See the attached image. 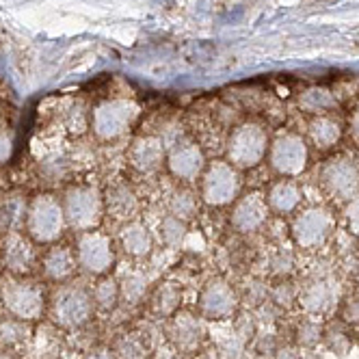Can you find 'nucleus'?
Instances as JSON below:
<instances>
[{
  "label": "nucleus",
  "mask_w": 359,
  "mask_h": 359,
  "mask_svg": "<svg viewBox=\"0 0 359 359\" xmlns=\"http://www.w3.org/2000/svg\"><path fill=\"white\" fill-rule=\"evenodd\" d=\"M65 221L81 232H91L104 215V197L93 184H72L63 195Z\"/></svg>",
  "instance_id": "1"
},
{
  "label": "nucleus",
  "mask_w": 359,
  "mask_h": 359,
  "mask_svg": "<svg viewBox=\"0 0 359 359\" xmlns=\"http://www.w3.org/2000/svg\"><path fill=\"white\" fill-rule=\"evenodd\" d=\"M89 359H113V357H111L109 353H104V351H97V353H93Z\"/></svg>",
  "instance_id": "32"
},
{
  "label": "nucleus",
  "mask_w": 359,
  "mask_h": 359,
  "mask_svg": "<svg viewBox=\"0 0 359 359\" xmlns=\"http://www.w3.org/2000/svg\"><path fill=\"white\" fill-rule=\"evenodd\" d=\"M266 219V203L262 199V195L251 193L245 195L232 212V223L241 232H249V229H255L262 221Z\"/></svg>",
  "instance_id": "14"
},
{
  "label": "nucleus",
  "mask_w": 359,
  "mask_h": 359,
  "mask_svg": "<svg viewBox=\"0 0 359 359\" xmlns=\"http://www.w3.org/2000/svg\"><path fill=\"white\" fill-rule=\"evenodd\" d=\"M199 195L191 189H177L173 195H171V201H169V210L173 217L182 219L184 223L189 219H193L197 215V208H199Z\"/></svg>",
  "instance_id": "22"
},
{
  "label": "nucleus",
  "mask_w": 359,
  "mask_h": 359,
  "mask_svg": "<svg viewBox=\"0 0 359 359\" xmlns=\"http://www.w3.org/2000/svg\"><path fill=\"white\" fill-rule=\"evenodd\" d=\"M173 336L177 340V346L191 348V346H195L199 342L201 327L191 316H177L175 323H173Z\"/></svg>",
  "instance_id": "24"
},
{
  "label": "nucleus",
  "mask_w": 359,
  "mask_h": 359,
  "mask_svg": "<svg viewBox=\"0 0 359 359\" xmlns=\"http://www.w3.org/2000/svg\"><path fill=\"white\" fill-rule=\"evenodd\" d=\"M104 208L115 217V219H133L139 210V199L137 195L133 193V189L123 184V182H117L113 184L107 195H104Z\"/></svg>",
  "instance_id": "15"
},
{
  "label": "nucleus",
  "mask_w": 359,
  "mask_h": 359,
  "mask_svg": "<svg viewBox=\"0 0 359 359\" xmlns=\"http://www.w3.org/2000/svg\"><path fill=\"white\" fill-rule=\"evenodd\" d=\"M115 260L113 245L107 234L85 232L79 241V262L89 273H104Z\"/></svg>",
  "instance_id": "8"
},
{
  "label": "nucleus",
  "mask_w": 359,
  "mask_h": 359,
  "mask_svg": "<svg viewBox=\"0 0 359 359\" xmlns=\"http://www.w3.org/2000/svg\"><path fill=\"white\" fill-rule=\"evenodd\" d=\"M201 310L206 312L208 316H223L232 310V294L229 290L221 284H212L206 288L201 297Z\"/></svg>",
  "instance_id": "20"
},
{
  "label": "nucleus",
  "mask_w": 359,
  "mask_h": 359,
  "mask_svg": "<svg viewBox=\"0 0 359 359\" xmlns=\"http://www.w3.org/2000/svg\"><path fill=\"white\" fill-rule=\"evenodd\" d=\"M175 305H177V292L171 290V288L161 290V294L156 297V310L163 312V314H169V312L175 310Z\"/></svg>",
  "instance_id": "30"
},
{
  "label": "nucleus",
  "mask_w": 359,
  "mask_h": 359,
  "mask_svg": "<svg viewBox=\"0 0 359 359\" xmlns=\"http://www.w3.org/2000/svg\"><path fill=\"white\" fill-rule=\"evenodd\" d=\"M117 294H119V290H117V284L113 279H102L100 284L95 286V292H93L95 301L102 307H113L115 301H117Z\"/></svg>",
  "instance_id": "27"
},
{
  "label": "nucleus",
  "mask_w": 359,
  "mask_h": 359,
  "mask_svg": "<svg viewBox=\"0 0 359 359\" xmlns=\"http://www.w3.org/2000/svg\"><path fill=\"white\" fill-rule=\"evenodd\" d=\"M325 184L338 197H353L359 189V169L351 161H333L325 169Z\"/></svg>",
  "instance_id": "12"
},
{
  "label": "nucleus",
  "mask_w": 359,
  "mask_h": 359,
  "mask_svg": "<svg viewBox=\"0 0 359 359\" xmlns=\"http://www.w3.org/2000/svg\"><path fill=\"white\" fill-rule=\"evenodd\" d=\"M161 234L167 245H177L187 234V223L182 219H177L173 215H167L161 223Z\"/></svg>",
  "instance_id": "25"
},
{
  "label": "nucleus",
  "mask_w": 359,
  "mask_h": 359,
  "mask_svg": "<svg viewBox=\"0 0 359 359\" xmlns=\"http://www.w3.org/2000/svg\"><path fill=\"white\" fill-rule=\"evenodd\" d=\"M55 320L63 327H79L91 316V299L81 288H63L53 305Z\"/></svg>",
  "instance_id": "9"
},
{
  "label": "nucleus",
  "mask_w": 359,
  "mask_h": 359,
  "mask_svg": "<svg viewBox=\"0 0 359 359\" xmlns=\"http://www.w3.org/2000/svg\"><path fill=\"white\" fill-rule=\"evenodd\" d=\"M76 269V258L67 247H53L43 258V271L50 279L63 281Z\"/></svg>",
  "instance_id": "17"
},
{
  "label": "nucleus",
  "mask_w": 359,
  "mask_h": 359,
  "mask_svg": "<svg viewBox=\"0 0 359 359\" xmlns=\"http://www.w3.org/2000/svg\"><path fill=\"white\" fill-rule=\"evenodd\" d=\"M299 199H301L299 187L288 182V180H284V182H277L269 193V201H271L273 210H277V212H290L299 203Z\"/></svg>",
  "instance_id": "21"
},
{
  "label": "nucleus",
  "mask_w": 359,
  "mask_h": 359,
  "mask_svg": "<svg viewBox=\"0 0 359 359\" xmlns=\"http://www.w3.org/2000/svg\"><path fill=\"white\" fill-rule=\"evenodd\" d=\"M27 199L20 193H11L0 203V229L3 232H15V229L27 221Z\"/></svg>",
  "instance_id": "16"
},
{
  "label": "nucleus",
  "mask_w": 359,
  "mask_h": 359,
  "mask_svg": "<svg viewBox=\"0 0 359 359\" xmlns=\"http://www.w3.org/2000/svg\"><path fill=\"white\" fill-rule=\"evenodd\" d=\"M271 163L279 173H286V175L301 173L307 163V147L303 139L294 135L279 137L271 149Z\"/></svg>",
  "instance_id": "11"
},
{
  "label": "nucleus",
  "mask_w": 359,
  "mask_h": 359,
  "mask_svg": "<svg viewBox=\"0 0 359 359\" xmlns=\"http://www.w3.org/2000/svg\"><path fill=\"white\" fill-rule=\"evenodd\" d=\"M123 249L133 255H145L151 249V234L141 221H130L121 232Z\"/></svg>",
  "instance_id": "18"
},
{
  "label": "nucleus",
  "mask_w": 359,
  "mask_h": 359,
  "mask_svg": "<svg viewBox=\"0 0 359 359\" xmlns=\"http://www.w3.org/2000/svg\"><path fill=\"white\" fill-rule=\"evenodd\" d=\"M351 130H353V135H355V137H359V109H357V111H355V115H353Z\"/></svg>",
  "instance_id": "31"
},
{
  "label": "nucleus",
  "mask_w": 359,
  "mask_h": 359,
  "mask_svg": "<svg viewBox=\"0 0 359 359\" xmlns=\"http://www.w3.org/2000/svg\"><path fill=\"white\" fill-rule=\"evenodd\" d=\"M89 126H91V113L83 104H76L74 109H69V115H67V128H69V133L83 135Z\"/></svg>",
  "instance_id": "26"
},
{
  "label": "nucleus",
  "mask_w": 359,
  "mask_h": 359,
  "mask_svg": "<svg viewBox=\"0 0 359 359\" xmlns=\"http://www.w3.org/2000/svg\"><path fill=\"white\" fill-rule=\"evenodd\" d=\"M5 266L13 273H29L35 264V249L31 245V241L24 238L18 229L15 232H9L5 238Z\"/></svg>",
  "instance_id": "13"
},
{
  "label": "nucleus",
  "mask_w": 359,
  "mask_h": 359,
  "mask_svg": "<svg viewBox=\"0 0 359 359\" xmlns=\"http://www.w3.org/2000/svg\"><path fill=\"white\" fill-rule=\"evenodd\" d=\"M63 201L53 193H41L33 197L27 210V232L37 243H53L63 234L65 227Z\"/></svg>",
  "instance_id": "2"
},
{
  "label": "nucleus",
  "mask_w": 359,
  "mask_h": 359,
  "mask_svg": "<svg viewBox=\"0 0 359 359\" xmlns=\"http://www.w3.org/2000/svg\"><path fill=\"white\" fill-rule=\"evenodd\" d=\"M269 137L258 123H243L232 133L227 141V161L236 169L255 167L266 154Z\"/></svg>",
  "instance_id": "5"
},
{
  "label": "nucleus",
  "mask_w": 359,
  "mask_h": 359,
  "mask_svg": "<svg viewBox=\"0 0 359 359\" xmlns=\"http://www.w3.org/2000/svg\"><path fill=\"white\" fill-rule=\"evenodd\" d=\"M167 158L165 165L169 173L180 180V182L191 184L197 177H201L203 169H206V156L197 141L189 137H180L173 143H167Z\"/></svg>",
  "instance_id": "6"
},
{
  "label": "nucleus",
  "mask_w": 359,
  "mask_h": 359,
  "mask_svg": "<svg viewBox=\"0 0 359 359\" xmlns=\"http://www.w3.org/2000/svg\"><path fill=\"white\" fill-rule=\"evenodd\" d=\"M0 128H3V123H0Z\"/></svg>",
  "instance_id": "34"
},
{
  "label": "nucleus",
  "mask_w": 359,
  "mask_h": 359,
  "mask_svg": "<svg viewBox=\"0 0 359 359\" xmlns=\"http://www.w3.org/2000/svg\"><path fill=\"white\" fill-rule=\"evenodd\" d=\"M5 303L18 318L33 320L43 310V294L33 281H9L5 288Z\"/></svg>",
  "instance_id": "7"
},
{
  "label": "nucleus",
  "mask_w": 359,
  "mask_h": 359,
  "mask_svg": "<svg viewBox=\"0 0 359 359\" xmlns=\"http://www.w3.org/2000/svg\"><path fill=\"white\" fill-rule=\"evenodd\" d=\"M0 109H3V97H0Z\"/></svg>",
  "instance_id": "33"
},
{
  "label": "nucleus",
  "mask_w": 359,
  "mask_h": 359,
  "mask_svg": "<svg viewBox=\"0 0 359 359\" xmlns=\"http://www.w3.org/2000/svg\"><path fill=\"white\" fill-rule=\"evenodd\" d=\"M145 288H147V284H145V279L141 275H130L126 279V284H123V294L135 301V299H139L143 294Z\"/></svg>",
  "instance_id": "29"
},
{
  "label": "nucleus",
  "mask_w": 359,
  "mask_h": 359,
  "mask_svg": "<svg viewBox=\"0 0 359 359\" xmlns=\"http://www.w3.org/2000/svg\"><path fill=\"white\" fill-rule=\"evenodd\" d=\"M342 135V128L336 119H331V117H320L316 121H312V137L316 141L318 147H331L333 143H338Z\"/></svg>",
  "instance_id": "23"
},
{
  "label": "nucleus",
  "mask_w": 359,
  "mask_h": 359,
  "mask_svg": "<svg viewBox=\"0 0 359 359\" xmlns=\"http://www.w3.org/2000/svg\"><path fill=\"white\" fill-rule=\"evenodd\" d=\"M139 107L128 100H107L91 113V128L100 141H115L135 126Z\"/></svg>",
  "instance_id": "3"
},
{
  "label": "nucleus",
  "mask_w": 359,
  "mask_h": 359,
  "mask_svg": "<svg viewBox=\"0 0 359 359\" xmlns=\"http://www.w3.org/2000/svg\"><path fill=\"white\" fill-rule=\"evenodd\" d=\"M167 158V147L163 137L156 135H143L137 137L128 149V163H130L141 173L158 171L165 165Z\"/></svg>",
  "instance_id": "10"
},
{
  "label": "nucleus",
  "mask_w": 359,
  "mask_h": 359,
  "mask_svg": "<svg viewBox=\"0 0 359 359\" xmlns=\"http://www.w3.org/2000/svg\"><path fill=\"white\" fill-rule=\"evenodd\" d=\"M329 219L323 210H310L297 221V234L303 243H316L327 234Z\"/></svg>",
  "instance_id": "19"
},
{
  "label": "nucleus",
  "mask_w": 359,
  "mask_h": 359,
  "mask_svg": "<svg viewBox=\"0 0 359 359\" xmlns=\"http://www.w3.org/2000/svg\"><path fill=\"white\" fill-rule=\"evenodd\" d=\"M15 149V135L11 128L3 126L0 128V163H7L13 156Z\"/></svg>",
  "instance_id": "28"
},
{
  "label": "nucleus",
  "mask_w": 359,
  "mask_h": 359,
  "mask_svg": "<svg viewBox=\"0 0 359 359\" xmlns=\"http://www.w3.org/2000/svg\"><path fill=\"white\" fill-rule=\"evenodd\" d=\"M241 193V173L232 163L212 161L201 173L199 197L210 206H227Z\"/></svg>",
  "instance_id": "4"
}]
</instances>
